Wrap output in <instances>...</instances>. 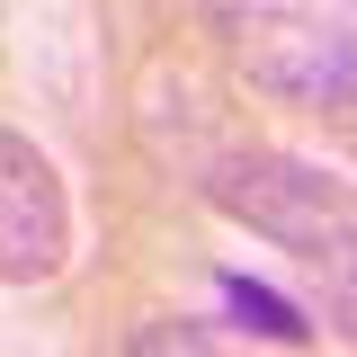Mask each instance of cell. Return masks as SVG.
Wrapping results in <instances>:
<instances>
[{
    "mask_svg": "<svg viewBox=\"0 0 357 357\" xmlns=\"http://www.w3.org/2000/svg\"><path fill=\"white\" fill-rule=\"evenodd\" d=\"M206 36L277 107H349L357 98V0H197Z\"/></svg>",
    "mask_w": 357,
    "mask_h": 357,
    "instance_id": "6da1fadb",
    "label": "cell"
},
{
    "mask_svg": "<svg viewBox=\"0 0 357 357\" xmlns=\"http://www.w3.org/2000/svg\"><path fill=\"white\" fill-rule=\"evenodd\" d=\"M72 259V197L27 134L0 126V286H36Z\"/></svg>",
    "mask_w": 357,
    "mask_h": 357,
    "instance_id": "3957f363",
    "label": "cell"
},
{
    "mask_svg": "<svg viewBox=\"0 0 357 357\" xmlns=\"http://www.w3.org/2000/svg\"><path fill=\"white\" fill-rule=\"evenodd\" d=\"M197 188H206V206H223L241 232L277 241L304 277L357 241V188L331 178V170H312V161H295V152L232 143V152H215V161H197Z\"/></svg>",
    "mask_w": 357,
    "mask_h": 357,
    "instance_id": "7a4b0ae2",
    "label": "cell"
},
{
    "mask_svg": "<svg viewBox=\"0 0 357 357\" xmlns=\"http://www.w3.org/2000/svg\"><path fill=\"white\" fill-rule=\"evenodd\" d=\"M312 304H321V321H331L340 340H357V241L340 250V259L312 268Z\"/></svg>",
    "mask_w": 357,
    "mask_h": 357,
    "instance_id": "8992f818",
    "label": "cell"
},
{
    "mask_svg": "<svg viewBox=\"0 0 357 357\" xmlns=\"http://www.w3.org/2000/svg\"><path fill=\"white\" fill-rule=\"evenodd\" d=\"M126 357H241L232 340H223L215 321H188V312H161V321H143L134 331Z\"/></svg>",
    "mask_w": 357,
    "mask_h": 357,
    "instance_id": "5b68a950",
    "label": "cell"
},
{
    "mask_svg": "<svg viewBox=\"0 0 357 357\" xmlns=\"http://www.w3.org/2000/svg\"><path fill=\"white\" fill-rule=\"evenodd\" d=\"M223 312H232V331H250V340H277V349H304L312 331V304H295V295H277V286H259V277H241V268H223L215 277Z\"/></svg>",
    "mask_w": 357,
    "mask_h": 357,
    "instance_id": "277c9868",
    "label": "cell"
}]
</instances>
